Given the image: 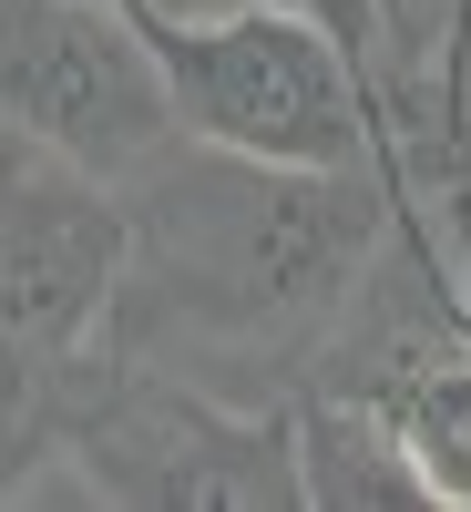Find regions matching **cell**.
Masks as SVG:
<instances>
[{"label":"cell","mask_w":471,"mask_h":512,"mask_svg":"<svg viewBox=\"0 0 471 512\" xmlns=\"http://www.w3.org/2000/svg\"><path fill=\"white\" fill-rule=\"evenodd\" d=\"M123 287L103 349L205 379L226 400H297L338 308L390 236V164H256L164 134L113 175Z\"/></svg>","instance_id":"cell-1"},{"label":"cell","mask_w":471,"mask_h":512,"mask_svg":"<svg viewBox=\"0 0 471 512\" xmlns=\"http://www.w3.org/2000/svg\"><path fill=\"white\" fill-rule=\"evenodd\" d=\"M72 502L123 512H297V441L277 400H226L154 359L93 349L52 379Z\"/></svg>","instance_id":"cell-2"},{"label":"cell","mask_w":471,"mask_h":512,"mask_svg":"<svg viewBox=\"0 0 471 512\" xmlns=\"http://www.w3.org/2000/svg\"><path fill=\"white\" fill-rule=\"evenodd\" d=\"M164 82V113L195 144L256 164H379L369 62L338 41L308 0H236V11H123Z\"/></svg>","instance_id":"cell-3"},{"label":"cell","mask_w":471,"mask_h":512,"mask_svg":"<svg viewBox=\"0 0 471 512\" xmlns=\"http://www.w3.org/2000/svg\"><path fill=\"white\" fill-rule=\"evenodd\" d=\"M123 287V195L62 144L0 123V379H62L103 349Z\"/></svg>","instance_id":"cell-4"},{"label":"cell","mask_w":471,"mask_h":512,"mask_svg":"<svg viewBox=\"0 0 471 512\" xmlns=\"http://www.w3.org/2000/svg\"><path fill=\"white\" fill-rule=\"evenodd\" d=\"M0 123L62 144L93 175H123L175 134L164 82L113 0H0Z\"/></svg>","instance_id":"cell-5"},{"label":"cell","mask_w":471,"mask_h":512,"mask_svg":"<svg viewBox=\"0 0 471 512\" xmlns=\"http://www.w3.org/2000/svg\"><path fill=\"white\" fill-rule=\"evenodd\" d=\"M287 441H297V512H431L420 461L349 390H297Z\"/></svg>","instance_id":"cell-6"}]
</instances>
